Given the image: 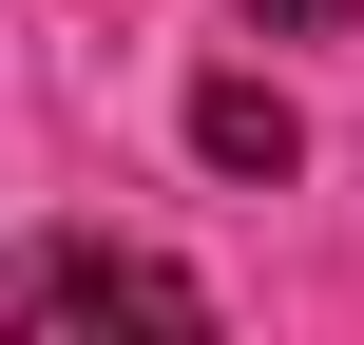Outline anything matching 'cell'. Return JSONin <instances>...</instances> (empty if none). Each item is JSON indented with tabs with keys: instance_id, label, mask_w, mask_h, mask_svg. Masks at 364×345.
Masks as SVG:
<instances>
[{
	"instance_id": "cell-1",
	"label": "cell",
	"mask_w": 364,
	"mask_h": 345,
	"mask_svg": "<svg viewBox=\"0 0 364 345\" xmlns=\"http://www.w3.org/2000/svg\"><path fill=\"white\" fill-rule=\"evenodd\" d=\"M19 327H154V345H211V288H192L173 250L58 230V250H19Z\"/></svg>"
},
{
	"instance_id": "cell-3",
	"label": "cell",
	"mask_w": 364,
	"mask_h": 345,
	"mask_svg": "<svg viewBox=\"0 0 364 345\" xmlns=\"http://www.w3.org/2000/svg\"><path fill=\"white\" fill-rule=\"evenodd\" d=\"M250 38H346V0H250Z\"/></svg>"
},
{
	"instance_id": "cell-2",
	"label": "cell",
	"mask_w": 364,
	"mask_h": 345,
	"mask_svg": "<svg viewBox=\"0 0 364 345\" xmlns=\"http://www.w3.org/2000/svg\"><path fill=\"white\" fill-rule=\"evenodd\" d=\"M192 154H211L230 192H288V173H307V115H288V77H250V58H230V77H192Z\"/></svg>"
}]
</instances>
